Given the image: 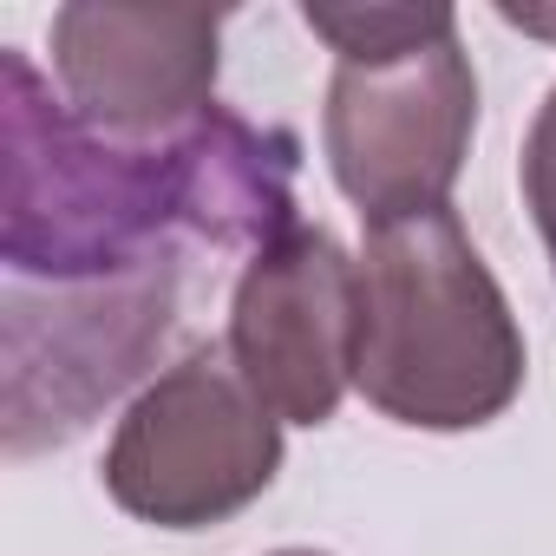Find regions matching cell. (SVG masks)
Wrapping results in <instances>:
<instances>
[{
    "label": "cell",
    "instance_id": "obj_1",
    "mask_svg": "<svg viewBox=\"0 0 556 556\" xmlns=\"http://www.w3.org/2000/svg\"><path fill=\"white\" fill-rule=\"evenodd\" d=\"M354 387L400 426L471 432L523 393V334L452 203L374 223L361 249Z\"/></svg>",
    "mask_w": 556,
    "mask_h": 556
},
{
    "label": "cell",
    "instance_id": "obj_2",
    "mask_svg": "<svg viewBox=\"0 0 556 556\" xmlns=\"http://www.w3.org/2000/svg\"><path fill=\"white\" fill-rule=\"evenodd\" d=\"M8 79V197L0 255L14 275L99 282L170 255L184 229V164L170 138H112L53 105L27 53H0Z\"/></svg>",
    "mask_w": 556,
    "mask_h": 556
},
{
    "label": "cell",
    "instance_id": "obj_3",
    "mask_svg": "<svg viewBox=\"0 0 556 556\" xmlns=\"http://www.w3.org/2000/svg\"><path fill=\"white\" fill-rule=\"evenodd\" d=\"M282 471V419L229 348H190L157 374L105 445V491L157 530H203L255 504Z\"/></svg>",
    "mask_w": 556,
    "mask_h": 556
},
{
    "label": "cell",
    "instance_id": "obj_4",
    "mask_svg": "<svg viewBox=\"0 0 556 556\" xmlns=\"http://www.w3.org/2000/svg\"><path fill=\"white\" fill-rule=\"evenodd\" d=\"M177 315V255H157L99 282H53L40 302L8 282V452L27 458L47 439L79 432L112 393H125L157 354Z\"/></svg>",
    "mask_w": 556,
    "mask_h": 556
},
{
    "label": "cell",
    "instance_id": "obj_5",
    "mask_svg": "<svg viewBox=\"0 0 556 556\" xmlns=\"http://www.w3.org/2000/svg\"><path fill=\"white\" fill-rule=\"evenodd\" d=\"M478 131V73L452 40L387 53V60H341L321 112L328 164L348 203H361L367 229L439 210L465 170Z\"/></svg>",
    "mask_w": 556,
    "mask_h": 556
},
{
    "label": "cell",
    "instance_id": "obj_6",
    "mask_svg": "<svg viewBox=\"0 0 556 556\" xmlns=\"http://www.w3.org/2000/svg\"><path fill=\"white\" fill-rule=\"evenodd\" d=\"M361 262L328 229H289L249 255L229 302V354L262 406L289 426H328L354 387Z\"/></svg>",
    "mask_w": 556,
    "mask_h": 556
},
{
    "label": "cell",
    "instance_id": "obj_7",
    "mask_svg": "<svg viewBox=\"0 0 556 556\" xmlns=\"http://www.w3.org/2000/svg\"><path fill=\"white\" fill-rule=\"evenodd\" d=\"M216 8L73 0L53 14V73L92 131L170 138L216 105Z\"/></svg>",
    "mask_w": 556,
    "mask_h": 556
},
{
    "label": "cell",
    "instance_id": "obj_8",
    "mask_svg": "<svg viewBox=\"0 0 556 556\" xmlns=\"http://www.w3.org/2000/svg\"><path fill=\"white\" fill-rule=\"evenodd\" d=\"M302 21L341 53V60H387V53H413L432 40L458 34L452 8H302Z\"/></svg>",
    "mask_w": 556,
    "mask_h": 556
},
{
    "label": "cell",
    "instance_id": "obj_9",
    "mask_svg": "<svg viewBox=\"0 0 556 556\" xmlns=\"http://www.w3.org/2000/svg\"><path fill=\"white\" fill-rule=\"evenodd\" d=\"M523 203L536 216V236H543L549 262H556V86H549V99H543V112L523 138Z\"/></svg>",
    "mask_w": 556,
    "mask_h": 556
},
{
    "label": "cell",
    "instance_id": "obj_10",
    "mask_svg": "<svg viewBox=\"0 0 556 556\" xmlns=\"http://www.w3.org/2000/svg\"><path fill=\"white\" fill-rule=\"evenodd\" d=\"M510 27H523V34H536V40H556V8H497Z\"/></svg>",
    "mask_w": 556,
    "mask_h": 556
},
{
    "label": "cell",
    "instance_id": "obj_11",
    "mask_svg": "<svg viewBox=\"0 0 556 556\" xmlns=\"http://www.w3.org/2000/svg\"><path fill=\"white\" fill-rule=\"evenodd\" d=\"M275 556H321V549H275Z\"/></svg>",
    "mask_w": 556,
    "mask_h": 556
}]
</instances>
